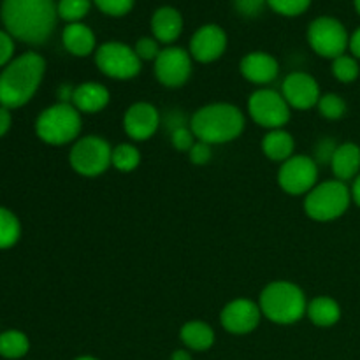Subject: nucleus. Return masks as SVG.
I'll return each instance as SVG.
<instances>
[{"mask_svg": "<svg viewBox=\"0 0 360 360\" xmlns=\"http://www.w3.org/2000/svg\"><path fill=\"white\" fill-rule=\"evenodd\" d=\"M46 60L39 53L27 51L14 56L0 70V105L7 109L23 108L32 101L44 79Z\"/></svg>", "mask_w": 360, "mask_h": 360, "instance_id": "f03ea898", "label": "nucleus"}, {"mask_svg": "<svg viewBox=\"0 0 360 360\" xmlns=\"http://www.w3.org/2000/svg\"><path fill=\"white\" fill-rule=\"evenodd\" d=\"M0 20L14 41L41 46L55 32L58 11L55 0H2Z\"/></svg>", "mask_w": 360, "mask_h": 360, "instance_id": "f257e3e1", "label": "nucleus"}, {"mask_svg": "<svg viewBox=\"0 0 360 360\" xmlns=\"http://www.w3.org/2000/svg\"><path fill=\"white\" fill-rule=\"evenodd\" d=\"M246 125L245 115L236 105L227 102L207 104L197 109L190 118V129L197 141L207 144H225L238 139Z\"/></svg>", "mask_w": 360, "mask_h": 360, "instance_id": "7ed1b4c3", "label": "nucleus"}, {"mask_svg": "<svg viewBox=\"0 0 360 360\" xmlns=\"http://www.w3.org/2000/svg\"><path fill=\"white\" fill-rule=\"evenodd\" d=\"M81 132V112L72 104L58 102L46 108L35 120V134L51 146H63L77 141Z\"/></svg>", "mask_w": 360, "mask_h": 360, "instance_id": "39448f33", "label": "nucleus"}, {"mask_svg": "<svg viewBox=\"0 0 360 360\" xmlns=\"http://www.w3.org/2000/svg\"><path fill=\"white\" fill-rule=\"evenodd\" d=\"M281 95L292 109H301V111L319 105L320 97H322L315 77L301 70L290 72L285 77L281 83Z\"/></svg>", "mask_w": 360, "mask_h": 360, "instance_id": "ddd939ff", "label": "nucleus"}, {"mask_svg": "<svg viewBox=\"0 0 360 360\" xmlns=\"http://www.w3.org/2000/svg\"><path fill=\"white\" fill-rule=\"evenodd\" d=\"M267 6V0H234V9L245 18L259 16Z\"/></svg>", "mask_w": 360, "mask_h": 360, "instance_id": "c9c22d12", "label": "nucleus"}, {"mask_svg": "<svg viewBox=\"0 0 360 360\" xmlns=\"http://www.w3.org/2000/svg\"><path fill=\"white\" fill-rule=\"evenodd\" d=\"M350 192H352V200H354V202L360 207V174L354 179V183H352Z\"/></svg>", "mask_w": 360, "mask_h": 360, "instance_id": "a19ab883", "label": "nucleus"}, {"mask_svg": "<svg viewBox=\"0 0 360 360\" xmlns=\"http://www.w3.org/2000/svg\"><path fill=\"white\" fill-rule=\"evenodd\" d=\"M360 74V67L359 62L355 56L352 55H341L338 58L333 60V76L336 77L338 81L341 83L348 84V83H354L355 79L359 77Z\"/></svg>", "mask_w": 360, "mask_h": 360, "instance_id": "c85d7f7f", "label": "nucleus"}, {"mask_svg": "<svg viewBox=\"0 0 360 360\" xmlns=\"http://www.w3.org/2000/svg\"><path fill=\"white\" fill-rule=\"evenodd\" d=\"M290 105L285 97L271 88H260L248 98V112L253 122L267 130L283 129L290 120Z\"/></svg>", "mask_w": 360, "mask_h": 360, "instance_id": "9d476101", "label": "nucleus"}, {"mask_svg": "<svg viewBox=\"0 0 360 360\" xmlns=\"http://www.w3.org/2000/svg\"><path fill=\"white\" fill-rule=\"evenodd\" d=\"M308 42L316 55L334 60L347 53L350 35L338 18L320 16L308 27Z\"/></svg>", "mask_w": 360, "mask_h": 360, "instance_id": "6e6552de", "label": "nucleus"}, {"mask_svg": "<svg viewBox=\"0 0 360 360\" xmlns=\"http://www.w3.org/2000/svg\"><path fill=\"white\" fill-rule=\"evenodd\" d=\"M239 69H241L245 79L253 84H259V86L273 83L280 74L278 60L266 51H252L245 55L239 63Z\"/></svg>", "mask_w": 360, "mask_h": 360, "instance_id": "f3484780", "label": "nucleus"}, {"mask_svg": "<svg viewBox=\"0 0 360 360\" xmlns=\"http://www.w3.org/2000/svg\"><path fill=\"white\" fill-rule=\"evenodd\" d=\"M171 143L178 151H186V153H188V151L192 150L193 144L197 143V137L195 134L192 132V129H190V125L179 127V129L171 132Z\"/></svg>", "mask_w": 360, "mask_h": 360, "instance_id": "72a5a7b5", "label": "nucleus"}, {"mask_svg": "<svg viewBox=\"0 0 360 360\" xmlns=\"http://www.w3.org/2000/svg\"><path fill=\"white\" fill-rule=\"evenodd\" d=\"M14 58V39L6 30H0V69Z\"/></svg>", "mask_w": 360, "mask_h": 360, "instance_id": "4c0bfd02", "label": "nucleus"}, {"mask_svg": "<svg viewBox=\"0 0 360 360\" xmlns=\"http://www.w3.org/2000/svg\"><path fill=\"white\" fill-rule=\"evenodd\" d=\"M295 141L287 130L276 129L269 130L262 137V151L267 158L274 162H287L288 158L294 157Z\"/></svg>", "mask_w": 360, "mask_h": 360, "instance_id": "5701e85b", "label": "nucleus"}, {"mask_svg": "<svg viewBox=\"0 0 360 360\" xmlns=\"http://www.w3.org/2000/svg\"><path fill=\"white\" fill-rule=\"evenodd\" d=\"M308 319L311 320L313 326L316 327H333L340 322L341 308L338 301L327 295L315 297L308 304Z\"/></svg>", "mask_w": 360, "mask_h": 360, "instance_id": "b1692460", "label": "nucleus"}, {"mask_svg": "<svg viewBox=\"0 0 360 360\" xmlns=\"http://www.w3.org/2000/svg\"><path fill=\"white\" fill-rule=\"evenodd\" d=\"M211 155H213V151H211V144L202 143V141H197V143L192 146V150L188 151L190 162L195 165H206L207 162L211 160Z\"/></svg>", "mask_w": 360, "mask_h": 360, "instance_id": "e433bc0d", "label": "nucleus"}, {"mask_svg": "<svg viewBox=\"0 0 360 360\" xmlns=\"http://www.w3.org/2000/svg\"><path fill=\"white\" fill-rule=\"evenodd\" d=\"M179 340L188 350L206 352L214 345V330L202 320L186 322L179 330Z\"/></svg>", "mask_w": 360, "mask_h": 360, "instance_id": "4be33fe9", "label": "nucleus"}, {"mask_svg": "<svg viewBox=\"0 0 360 360\" xmlns=\"http://www.w3.org/2000/svg\"><path fill=\"white\" fill-rule=\"evenodd\" d=\"M262 316L260 306L257 302L250 299H236L221 309L220 323L227 333L243 336V334L253 333L259 327Z\"/></svg>", "mask_w": 360, "mask_h": 360, "instance_id": "4468645a", "label": "nucleus"}, {"mask_svg": "<svg viewBox=\"0 0 360 360\" xmlns=\"http://www.w3.org/2000/svg\"><path fill=\"white\" fill-rule=\"evenodd\" d=\"M354 4H355V9H357V13L360 14V0H354Z\"/></svg>", "mask_w": 360, "mask_h": 360, "instance_id": "c03bdc74", "label": "nucleus"}, {"mask_svg": "<svg viewBox=\"0 0 360 360\" xmlns=\"http://www.w3.org/2000/svg\"><path fill=\"white\" fill-rule=\"evenodd\" d=\"M112 148L104 137L84 136L74 143L69 153L70 167L81 176L94 178L111 167Z\"/></svg>", "mask_w": 360, "mask_h": 360, "instance_id": "0eeeda50", "label": "nucleus"}, {"mask_svg": "<svg viewBox=\"0 0 360 360\" xmlns=\"http://www.w3.org/2000/svg\"><path fill=\"white\" fill-rule=\"evenodd\" d=\"M267 6L281 16H301L309 9L311 0H267Z\"/></svg>", "mask_w": 360, "mask_h": 360, "instance_id": "7c9ffc66", "label": "nucleus"}, {"mask_svg": "<svg viewBox=\"0 0 360 360\" xmlns=\"http://www.w3.org/2000/svg\"><path fill=\"white\" fill-rule=\"evenodd\" d=\"M91 9V0H58L56 11H58V20L65 23H79Z\"/></svg>", "mask_w": 360, "mask_h": 360, "instance_id": "cd10ccee", "label": "nucleus"}, {"mask_svg": "<svg viewBox=\"0 0 360 360\" xmlns=\"http://www.w3.org/2000/svg\"><path fill=\"white\" fill-rule=\"evenodd\" d=\"M91 2L97 6V9L101 13L112 18H120L125 16V14H129L132 11L136 0H91Z\"/></svg>", "mask_w": 360, "mask_h": 360, "instance_id": "2f4dec72", "label": "nucleus"}, {"mask_svg": "<svg viewBox=\"0 0 360 360\" xmlns=\"http://www.w3.org/2000/svg\"><path fill=\"white\" fill-rule=\"evenodd\" d=\"M111 101V94L108 88L95 81H86L74 88L72 102L70 104L81 112V115H95L101 112Z\"/></svg>", "mask_w": 360, "mask_h": 360, "instance_id": "a211bd4d", "label": "nucleus"}, {"mask_svg": "<svg viewBox=\"0 0 360 360\" xmlns=\"http://www.w3.org/2000/svg\"><path fill=\"white\" fill-rule=\"evenodd\" d=\"M192 55L178 46H167L155 60V76L167 88H179L192 76Z\"/></svg>", "mask_w": 360, "mask_h": 360, "instance_id": "f8f14e48", "label": "nucleus"}, {"mask_svg": "<svg viewBox=\"0 0 360 360\" xmlns=\"http://www.w3.org/2000/svg\"><path fill=\"white\" fill-rule=\"evenodd\" d=\"M62 44L70 55L79 56V58L97 51V39H95L94 30L83 21L65 25L62 32Z\"/></svg>", "mask_w": 360, "mask_h": 360, "instance_id": "aec40b11", "label": "nucleus"}, {"mask_svg": "<svg viewBox=\"0 0 360 360\" xmlns=\"http://www.w3.org/2000/svg\"><path fill=\"white\" fill-rule=\"evenodd\" d=\"M74 360H98V359L90 357V355H83V357H77V359H74Z\"/></svg>", "mask_w": 360, "mask_h": 360, "instance_id": "37998d69", "label": "nucleus"}, {"mask_svg": "<svg viewBox=\"0 0 360 360\" xmlns=\"http://www.w3.org/2000/svg\"><path fill=\"white\" fill-rule=\"evenodd\" d=\"M30 350V340L25 333L16 329L0 333V357L7 360L23 359Z\"/></svg>", "mask_w": 360, "mask_h": 360, "instance_id": "393cba45", "label": "nucleus"}, {"mask_svg": "<svg viewBox=\"0 0 360 360\" xmlns=\"http://www.w3.org/2000/svg\"><path fill=\"white\" fill-rule=\"evenodd\" d=\"M158 109L150 102H136L123 116V130L134 141H148L160 127Z\"/></svg>", "mask_w": 360, "mask_h": 360, "instance_id": "dca6fc26", "label": "nucleus"}, {"mask_svg": "<svg viewBox=\"0 0 360 360\" xmlns=\"http://www.w3.org/2000/svg\"><path fill=\"white\" fill-rule=\"evenodd\" d=\"M278 183L290 195H306L319 185V164L308 155H294L281 164Z\"/></svg>", "mask_w": 360, "mask_h": 360, "instance_id": "9b49d317", "label": "nucleus"}, {"mask_svg": "<svg viewBox=\"0 0 360 360\" xmlns=\"http://www.w3.org/2000/svg\"><path fill=\"white\" fill-rule=\"evenodd\" d=\"M227 49V34L220 25H202L190 39L188 53L199 63H211Z\"/></svg>", "mask_w": 360, "mask_h": 360, "instance_id": "2eb2a0df", "label": "nucleus"}, {"mask_svg": "<svg viewBox=\"0 0 360 360\" xmlns=\"http://www.w3.org/2000/svg\"><path fill=\"white\" fill-rule=\"evenodd\" d=\"M319 111L327 120H340L347 115V102L338 94H326L319 101Z\"/></svg>", "mask_w": 360, "mask_h": 360, "instance_id": "c756f323", "label": "nucleus"}, {"mask_svg": "<svg viewBox=\"0 0 360 360\" xmlns=\"http://www.w3.org/2000/svg\"><path fill=\"white\" fill-rule=\"evenodd\" d=\"M262 315L278 326H292L308 311L306 295L290 281H273L262 290L259 299Z\"/></svg>", "mask_w": 360, "mask_h": 360, "instance_id": "20e7f679", "label": "nucleus"}, {"mask_svg": "<svg viewBox=\"0 0 360 360\" xmlns=\"http://www.w3.org/2000/svg\"><path fill=\"white\" fill-rule=\"evenodd\" d=\"M352 202V192L347 183L340 179H329L306 193L304 211L316 221H330L343 217Z\"/></svg>", "mask_w": 360, "mask_h": 360, "instance_id": "423d86ee", "label": "nucleus"}, {"mask_svg": "<svg viewBox=\"0 0 360 360\" xmlns=\"http://www.w3.org/2000/svg\"><path fill=\"white\" fill-rule=\"evenodd\" d=\"M134 51L139 56L141 62H155L160 55L162 48L160 42L155 37H141L137 39L136 46H134Z\"/></svg>", "mask_w": 360, "mask_h": 360, "instance_id": "473e14b6", "label": "nucleus"}, {"mask_svg": "<svg viewBox=\"0 0 360 360\" xmlns=\"http://www.w3.org/2000/svg\"><path fill=\"white\" fill-rule=\"evenodd\" d=\"M171 360H192V354L188 350H176L171 355Z\"/></svg>", "mask_w": 360, "mask_h": 360, "instance_id": "79ce46f5", "label": "nucleus"}, {"mask_svg": "<svg viewBox=\"0 0 360 360\" xmlns=\"http://www.w3.org/2000/svg\"><path fill=\"white\" fill-rule=\"evenodd\" d=\"M183 32V16L171 6H162L151 16V34L160 44H172Z\"/></svg>", "mask_w": 360, "mask_h": 360, "instance_id": "6ab92c4d", "label": "nucleus"}, {"mask_svg": "<svg viewBox=\"0 0 360 360\" xmlns=\"http://www.w3.org/2000/svg\"><path fill=\"white\" fill-rule=\"evenodd\" d=\"M95 63L104 76L112 79H132L143 67L134 48L118 41H109L98 46L95 51Z\"/></svg>", "mask_w": 360, "mask_h": 360, "instance_id": "1a4fd4ad", "label": "nucleus"}, {"mask_svg": "<svg viewBox=\"0 0 360 360\" xmlns=\"http://www.w3.org/2000/svg\"><path fill=\"white\" fill-rule=\"evenodd\" d=\"M13 125V116H11V109L0 105V137L6 136Z\"/></svg>", "mask_w": 360, "mask_h": 360, "instance_id": "58836bf2", "label": "nucleus"}, {"mask_svg": "<svg viewBox=\"0 0 360 360\" xmlns=\"http://www.w3.org/2000/svg\"><path fill=\"white\" fill-rule=\"evenodd\" d=\"M141 164V153L134 144H118L112 148L111 165L120 172H132L139 167Z\"/></svg>", "mask_w": 360, "mask_h": 360, "instance_id": "bb28decb", "label": "nucleus"}, {"mask_svg": "<svg viewBox=\"0 0 360 360\" xmlns=\"http://www.w3.org/2000/svg\"><path fill=\"white\" fill-rule=\"evenodd\" d=\"M338 146H340V144H336V141H334L333 137H323V139H320L319 143L315 144V158H313V160H315L316 164L330 165Z\"/></svg>", "mask_w": 360, "mask_h": 360, "instance_id": "f704fd0d", "label": "nucleus"}, {"mask_svg": "<svg viewBox=\"0 0 360 360\" xmlns=\"http://www.w3.org/2000/svg\"><path fill=\"white\" fill-rule=\"evenodd\" d=\"M21 224L16 214L0 206V250H9L20 241Z\"/></svg>", "mask_w": 360, "mask_h": 360, "instance_id": "a878e982", "label": "nucleus"}, {"mask_svg": "<svg viewBox=\"0 0 360 360\" xmlns=\"http://www.w3.org/2000/svg\"><path fill=\"white\" fill-rule=\"evenodd\" d=\"M334 176L340 181L347 183L360 174V148L355 143H343L338 146L330 162Z\"/></svg>", "mask_w": 360, "mask_h": 360, "instance_id": "412c9836", "label": "nucleus"}, {"mask_svg": "<svg viewBox=\"0 0 360 360\" xmlns=\"http://www.w3.org/2000/svg\"><path fill=\"white\" fill-rule=\"evenodd\" d=\"M348 49L352 51V56L360 60V27L350 35V46H348Z\"/></svg>", "mask_w": 360, "mask_h": 360, "instance_id": "ea45409f", "label": "nucleus"}]
</instances>
